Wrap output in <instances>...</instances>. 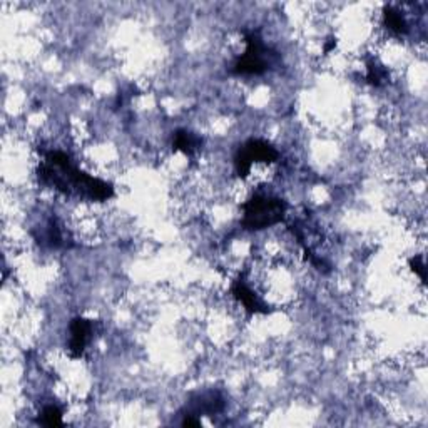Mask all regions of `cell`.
<instances>
[{
	"label": "cell",
	"mask_w": 428,
	"mask_h": 428,
	"mask_svg": "<svg viewBox=\"0 0 428 428\" xmlns=\"http://www.w3.org/2000/svg\"><path fill=\"white\" fill-rule=\"evenodd\" d=\"M44 158V163L37 169L40 184L49 186L66 196L75 194L96 202H104L114 196V186L111 183L80 171L66 152L47 151Z\"/></svg>",
	"instance_id": "1"
},
{
	"label": "cell",
	"mask_w": 428,
	"mask_h": 428,
	"mask_svg": "<svg viewBox=\"0 0 428 428\" xmlns=\"http://www.w3.org/2000/svg\"><path fill=\"white\" fill-rule=\"evenodd\" d=\"M226 406L223 395L216 390H209V392L196 393L191 398V401L186 406L184 413H191L194 417H201V415H207V417H213V415L221 413Z\"/></svg>",
	"instance_id": "5"
},
{
	"label": "cell",
	"mask_w": 428,
	"mask_h": 428,
	"mask_svg": "<svg viewBox=\"0 0 428 428\" xmlns=\"http://www.w3.org/2000/svg\"><path fill=\"white\" fill-rule=\"evenodd\" d=\"M69 332H71V340L67 350H69L71 357L74 360L82 358L89 338H91L92 332H94V321L87 320V318L82 316L72 318L69 325Z\"/></svg>",
	"instance_id": "6"
},
{
	"label": "cell",
	"mask_w": 428,
	"mask_h": 428,
	"mask_svg": "<svg viewBox=\"0 0 428 428\" xmlns=\"http://www.w3.org/2000/svg\"><path fill=\"white\" fill-rule=\"evenodd\" d=\"M383 22L385 27L390 32H393L395 36H406L410 32V25L405 20V17L400 14V10H397L395 7L385 6L383 7Z\"/></svg>",
	"instance_id": "9"
},
{
	"label": "cell",
	"mask_w": 428,
	"mask_h": 428,
	"mask_svg": "<svg viewBox=\"0 0 428 428\" xmlns=\"http://www.w3.org/2000/svg\"><path fill=\"white\" fill-rule=\"evenodd\" d=\"M279 152L273 144L263 141V139H248L235 156V171L238 177L244 179L251 172L253 163H276Z\"/></svg>",
	"instance_id": "4"
},
{
	"label": "cell",
	"mask_w": 428,
	"mask_h": 428,
	"mask_svg": "<svg viewBox=\"0 0 428 428\" xmlns=\"http://www.w3.org/2000/svg\"><path fill=\"white\" fill-rule=\"evenodd\" d=\"M243 211L244 216L241 226L246 231H263L285 221L288 205L279 198L256 194L244 202Z\"/></svg>",
	"instance_id": "2"
},
{
	"label": "cell",
	"mask_w": 428,
	"mask_h": 428,
	"mask_svg": "<svg viewBox=\"0 0 428 428\" xmlns=\"http://www.w3.org/2000/svg\"><path fill=\"white\" fill-rule=\"evenodd\" d=\"M45 427H62V412L56 405H47L42 410V417L39 420Z\"/></svg>",
	"instance_id": "12"
},
{
	"label": "cell",
	"mask_w": 428,
	"mask_h": 428,
	"mask_svg": "<svg viewBox=\"0 0 428 428\" xmlns=\"http://www.w3.org/2000/svg\"><path fill=\"white\" fill-rule=\"evenodd\" d=\"M45 243H47L50 248H61L64 244L62 241V231L61 226H59L56 218H50L47 223V228H45V235H44Z\"/></svg>",
	"instance_id": "11"
},
{
	"label": "cell",
	"mask_w": 428,
	"mask_h": 428,
	"mask_svg": "<svg viewBox=\"0 0 428 428\" xmlns=\"http://www.w3.org/2000/svg\"><path fill=\"white\" fill-rule=\"evenodd\" d=\"M337 37H328V39H326V42H325V47H323V52L325 54H330L332 52V50H334V47H337Z\"/></svg>",
	"instance_id": "15"
},
{
	"label": "cell",
	"mask_w": 428,
	"mask_h": 428,
	"mask_svg": "<svg viewBox=\"0 0 428 428\" xmlns=\"http://www.w3.org/2000/svg\"><path fill=\"white\" fill-rule=\"evenodd\" d=\"M408 265H410V268H412L413 273L420 276L422 283H427V266H425V263H423V258L420 256V254L410 258Z\"/></svg>",
	"instance_id": "13"
},
{
	"label": "cell",
	"mask_w": 428,
	"mask_h": 428,
	"mask_svg": "<svg viewBox=\"0 0 428 428\" xmlns=\"http://www.w3.org/2000/svg\"><path fill=\"white\" fill-rule=\"evenodd\" d=\"M231 293L243 304L246 311H248V315H268V313H271V308L268 304L258 298V295L246 285L243 274H239V276L233 281Z\"/></svg>",
	"instance_id": "7"
},
{
	"label": "cell",
	"mask_w": 428,
	"mask_h": 428,
	"mask_svg": "<svg viewBox=\"0 0 428 428\" xmlns=\"http://www.w3.org/2000/svg\"><path fill=\"white\" fill-rule=\"evenodd\" d=\"M181 425L188 427V428H191V427L198 428V427H201V422H199V418L194 417V415L184 413V418H183V422H181Z\"/></svg>",
	"instance_id": "14"
},
{
	"label": "cell",
	"mask_w": 428,
	"mask_h": 428,
	"mask_svg": "<svg viewBox=\"0 0 428 428\" xmlns=\"http://www.w3.org/2000/svg\"><path fill=\"white\" fill-rule=\"evenodd\" d=\"M172 151H181L184 152L188 158H193L194 152L202 146V139L199 135L193 134L191 131L186 129H177L172 133Z\"/></svg>",
	"instance_id": "8"
},
{
	"label": "cell",
	"mask_w": 428,
	"mask_h": 428,
	"mask_svg": "<svg viewBox=\"0 0 428 428\" xmlns=\"http://www.w3.org/2000/svg\"><path fill=\"white\" fill-rule=\"evenodd\" d=\"M246 52L236 59L230 74L233 75H263L278 59V52L268 47L258 31H244Z\"/></svg>",
	"instance_id": "3"
},
{
	"label": "cell",
	"mask_w": 428,
	"mask_h": 428,
	"mask_svg": "<svg viewBox=\"0 0 428 428\" xmlns=\"http://www.w3.org/2000/svg\"><path fill=\"white\" fill-rule=\"evenodd\" d=\"M388 71L383 64H380L376 59H368L367 61V82L373 87H381L388 80Z\"/></svg>",
	"instance_id": "10"
}]
</instances>
